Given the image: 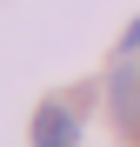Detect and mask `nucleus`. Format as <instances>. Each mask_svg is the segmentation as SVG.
I'll return each instance as SVG.
<instances>
[{"label":"nucleus","mask_w":140,"mask_h":147,"mask_svg":"<svg viewBox=\"0 0 140 147\" xmlns=\"http://www.w3.org/2000/svg\"><path fill=\"white\" fill-rule=\"evenodd\" d=\"M127 54H140V20H133V27H127Z\"/></svg>","instance_id":"3"},{"label":"nucleus","mask_w":140,"mask_h":147,"mask_svg":"<svg viewBox=\"0 0 140 147\" xmlns=\"http://www.w3.org/2000/svg\"><path fill=\"white\" fill-rule=\"evenodd\" d=\"M33 147H80L74 107H40V114H33Z\"/></svg>","instance_id":"1"},{"label":"nucleus","mask_w":140,"mask_h":147,"mask_svg":"<svg viewBox=\"0 0 140 147\" xmlns=\"http://www.w3.org/2000/svg\"><path fill=\"white\" fill-rule=\"evenodd\" d=\"M113 114H120L127 127H140V67L133 60L113 67Z\"/></svg>","instance_id":"2"}]
</instances>
